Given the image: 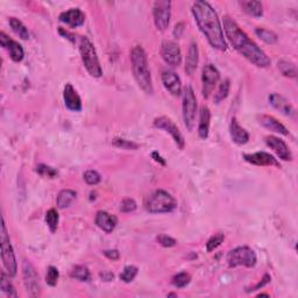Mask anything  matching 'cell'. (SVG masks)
<instances>
[{
    "label": "cell",
    "mask_w": 298,
    "mask_h": 298,
    "mask_svg": "<svg viewBox=\"0 0 298 298\" xmlns=\"http://www.w3.org/2000/svg\"><path fill=\"white\" fill-rule=\"evenodd\" d=\"M223 25V31L225 32L226 38L240 55L259 68H268L270 65L272 61L267 54L240 28L232 18L227 15L224 16Z\"/></svg>",
    "instance_id": "1"
},
{
    "label": "cell",
    "mask_w": 298,
    "mask_h": 298,
    "mask_svg": "<svg viewBox=\"0 0 298 298\" xmlns=\"http://www.w3.org/2000/svg\"><path fill=\"white\" fill-rule=\"evenodd\" d=\"M191 11L197 26L206 38L210 46L220 52H225L227 49V43L225 36H224L223 26L218 14L212 6L207 1L198 0V1L193 2Z\"/></svg>",
    "instance_id": "2"
},
{
    "label": "cell",
    "mask_w": 298,
    "mask_h": 298,
    "mask_svg": "<svg viewBox=\"0 0 298 298\" xmlns=\"http://www.w3.org/2000/svg\"><path fill=\"white\" fill-rule=\"evenodd\" d=\"M130 63L134 78L138 83L139 88L147 95H153V80L148 65V59L145 49L141 46H135L130 52Z\"/></svg>",
    "instance_id": "3"
},
{
    "label": "cell",
    "mask_w": 298,
    "mask_h": 298,
    "mask_svg": "<svg viewBox=\"0 0 298 298\" xmlns=\"http://www.w3.org/2000/svg\"><path fill=\"white\" fill-rule=\"evenodd\" d=\"M145 209L147 212L153 214L170 213L177 209V200L172 193L159 189L147 197L145 200Z\"/></svg>",
    "instance_id": "4"
},
{
    "label": "cell",
    "mask_w": 298,
    "mask_h": 298,
    "mask_svg": "<svg viewBox=\"0 0 298 298\" xmlns=\"http://www.w3.org/2000/svg\"><path fill=\"white\" fill-rule=\"evenodd\" d=\"M78 47L80 58H82L83 64H84L86 71L90 73V76L95 77V78L102 77L103 69L102 66H100L98 55H97L93 43L90 41L86 36H82V38L79 39Z\"/></svg>",
    "instance_id": "5"
},
{
    "label": "cell",
    "mask_w": 298,
    "mask_h": 298,
    "mask_svg": "<svg viewBox=\"0 0 298 298\" xmlns=\"http://www.w3.org/2000/svg\"><path fill=\"white\" fill-rule=\"evenodd\" d=\"M0 241H1V259L2 264L5 267V272L8 274V276L14 277L18 272V264H16V259L14 250L11 245V240L6 229L5 219H2L1 224V233H0Z\"/></svg>",
    "instance_id": "6"
},
{
    "label": "cell",
    "mask_w": 298,
    "mask_h": 298,
    "mask_svg": "<svg viewBox=\"0 0 298 298\" xmlns=\"http://www.w3.org/2000/svg\"><path fill=\"white\" fill-rule=\"evenodd\" d=\"M182 110H183V120L184 125H185L186 129L189 132L193 130L196 122V117H197V98L195 95V91L190 85L185 86L182 91Z\"/></svg>",
    "instance_id": "7"
},
{
    "label": "cell",
    "mask_w": 298,
    "mask_h": 298,
    "mask_svg": "<svg viewBox=\"0 0 298 298\" xmlns=\"http://www.w3.org/2000/svg\"><path fill=\"white\" fill-rule=\"evenodd\" d=\"M226 261L230 268H236L240 266L252 268L256 264L257 256L250 247L239 246L237 248L230 250L226 256Z\"/></svg>",
    "instance_id": "8"
},
{
    "label": "cell",
    "mask_w": 298,
    "mask_h": 298,
    "mask_svg": "<svg viewBox=\"0 0 298 298\" xmlns=\"http://www.w3.org/2000/svg\"><path fill=\"white\" fill-rule=\"evenodd\" d=\"M22 277L27 293L32 297L40 296L41 286H40L39 274L36 273L34 266L28 260H23L22 262Z\"/></svg>",
    "instance_id": "9"
},
{
    "label": "cell",
    "mask_w": 298,
    "mask_h": 298,
    "mask_svg": "<svg viewBox=\"0 0 298 298\" xmlns=\"http://www.w3.org/2000/svg\"><path fill=\"white\" fill-rule=\"evenodd\" d=\"M153 15L156 28L161 32H165L168 28L172 16V2L168 0H159L154 2Z\"/></svg>",
    "instance_id": "10"
},
{
    "label": "cell",
    "mask_w": 298,
    "mask_h": 298,
    "mask_svg": "<svg viewBox=\"0 0 298 298\" xmlns=\"http://www.w3.org/2000/svg\"><path fill=\"white\" fill-rule=\"evenodd\" d=\"M154 127L169 133L177 147H179V149H184V147H185V140H184V136L183 134L180 133L179 128L175 125V122H174L172 119L165 116L159 117V118L154 120Z\"/></svg>",
    "instance_id": "11"
},
{
    "label": "cell",
    "mask_w": 298,
    "mask_h": 298,
    "mask_svg": "<svg viewBox=\"0 0 298 298\" xmlns=\"http://www.w3.org/2000/svg\"><path fill=\"white\" fill-rule=\"evenodd\" d=\"M220 79V72L213 64H206L202 71V93L204 98H209L211 93L213 92L216 85L218 84Z\"/></svg>",
    "instance_id": "12"
},
{
    "label": "cell",
    "mask_w": 298,
    "mask_h": 298,
    "mask_svg": "<svg viewBox=\"0 0 298 298\" xmlns=\"http://www.w3.org/2000/svg\"><path fill=\"white\" fill-rule=\"evenodd\" d=\"M161 56L167 64L179 66L182 63V52L179 46L174 41H163L161 46Z\"/></svg>",
    "instance_id": "13"
},
{
    "label": "cell",
    "mask_w": 298,
    "mask_h": 298,
    "mask_svg": "<svg viewBox=\"0 0 298 298\" xmlns=\"http://www.w3.org/2000/svg\"><path fill=\"white\" fill-rule=\"evenodd\" d=\"M243 160L250 165L257 167H276L281 168L280 162L272 154L266 152H257L253 154H243Z\"/></svg>",
    "instance_id": "14"
},
{
    "label": "cell",
    "mask_w": 298,
    "mask_h": 298,
    "mask_svg": "<svg viewBox=\"0 0 298 298\" xmlns=\"http://www.w3.org/2000/svg\"><path fill=\"white\" fill-rule=\"evenodd\" d=\"M0 45L4 49H6L9 54V58L14 62H21L25 58V52H23L22 46L14 40L8 38L4 32L0 33Z\"/></svg>",
    "instance_id": "15"
},
{
    "label": "cell",
    "mask_w": 298,
    "mask_h": 298,
    "mask_svg": "<svg viewBox=\"0 0 298 298\" xmlns=\"http://www.w3.org/2000/svg\"><path fill=\"white\" fill-rule=\"evenodd\" d=\"M264 141H266L267 146L276 154L279 159L283 161H293V154H291L289 147L283 140L277 138V136L269 135L266 136Z\"/></svg>",
    "instance_id": "16"
},
{
    "label": "cell",
    "mask_w": 298,
    "mask_h": 298,
    "mask_svg": "<svg viewBox=\"0 0 298 298\" xmlns=\"http://www.w3.org/2000/svg\"><path fill=\"white\" fill-rule=\"evenodd\" d=\"M162 83L170 95L175 97L182 95V82H180L179 76L176 72L172 71V70H165L162 72Z\"/></svg>",
    "instance_id": "17"
},
{
    "label": "cell",
    "mask_w": 298,
    "mask_h": 298,
    "mask_svg": "<svg viewBox=\"0 0 298 298\" xmlns=\"http://www.w3.org/2000/svg\"><path fill=\"white\" fill-rule=\"evenodd\" d=\"M268 100H269L270 105L275 110H277V111L282 113L283 116L289 117V118H294L295 115H296V111H295L293 105H291L283 96L279 95V93H272V95H269Z\"/></svg>",
    "instance_id": "18"
},
{
    "label": "cell",
    "mask_w": 298,
    "mask_h": 298,
    "mask_svg": "<svg viewBox=\"0 0 298 298\" xmlns=\"http://www.w3.org/2000/svg\"><path fill=\"white\" fill-rule=\"evenodd\" d=\"M59 19L60 21L70 26L71 28H77V27L84 25L85 14L79 8H70L68 11L61 13Z\"/></svg>",
    "instance_id": "19"
},
{
    "label": "cell",
    "mask_w": 298,
    "mask_h": 298,
    "mask_svg": "<svg viewBox=\"0 0 298 298\" xmlns=\"http://www.w3.org/2000/svg\"><path fill=\"white\" fill-rule=\"evenodd\" d=\"M63 99H64L66 109L70 111L79 112L82 110V100L71 84H65L63 90Z\"/></svg>",
    "instance_id": "20"
},
{
    "label": "cell",
    "mask_w": 298,
    "mask_h": 298,
    "mask_svg": "<svg viewBox=\"0 0 298 298\" xmlns=\"http://www.w3.org/2000/svg\"><path fill=\"white\" fill-rule=\"evenodd\" d=\"M95 223L100 230L110 234L115 231L117 224H118V218L116 216H113V214L106 212V211H98L96 214Z\"/></svg>",
    "instance_id": "21"
},
{
    "label": "cell",
    "mask_w": 298,
    "mask_h": 298,
    "mask_svg": "<svg viewBox=\"0 0 298 298\" xmlns=\"http://www.w3.org/2000/svg\"><path fill=\"white\" fill-rule=\"evenodd\" d=\"M230 134L232 141L239 146L246 145L249 141V133L242 126L239 125L236 117H233L232 120H231Z\"/></svg>",
    "instance_id": "22"
},
{
    "label": "cell",
    "mask_w": 298,
    "mask_h": 298,
    "mask_svg": "<svg viewBox=\"0 0 298 298\" xmlns=\"http://www.w3.org/2000/svg\"><path fill=\"white\" fill-rule=\"evenodd\" d=\"M257 120H259L260 125L263 126L264 128L272 130V132H274V133L282 134V135H286V136L289 135V130L287 129V127L272 116L261 115L257 117Z\"/></svg>",
    "instance_id": "23"
},
{
    "label": "cell",
    "mask_w": 298,
    "mask_h": 298,
    "mask_svg": "<svg viewBox=\"0 0 298 298\" xmlns=\"http://www.w3.org/2000/svg\"><path fill=\"white\" fill-rule=\"evenodd\" d=\"M211 123V111L207 106H202L199 111V123H198V135L202 140L209 138Z\"/></svg>",
    "instance_id": "24"
},
{
    "label": "cell",
    "mask_w": 298,
    "mask_h": 298,
    "mask_svg": "<svg viewBox=\"0 0 298 298\" xmlns=\"http://www.w3.org/2000/svg\"><path fill=\"white\" fill-rule=\"evenodd\" d=\"M199 62V52H198V46L195 42L191 43L187 50V55L185 60V72L186 75L192 76L195 73L197 65Z\"/></svg>",
    "instance_id": "25"
},
{
    "label": "cell",
    "mask_w": 298,
    "mask_h": 298,
    "mask_svg": "<svg viewBox=\"0 0 298 298\" xmlns=\"http://www.w3.org/2000/svg\"><path fill=\"white\" fill-rule=\"evenodd\" d=\"M77 198V192L70 189H64L62 191H60L58 196V207L61 210L68 209V207L73 203V200Z\"/></svg>",
    "instance_id": "26"
},
{
    "label": "cell",
    "mask_w": 298,
    "mask_h": 298,
    "mask_svg": "<svg viewBox=\"0 0 298 298\" xmlns=\"http://www.w3.org/2000/svg\"><path fill=\"white\" fill-rule=\"evenodd\" d=\"M240 5L247 14L255 18H261L263 15V6L261 1H241Z\"/></svg>",
    "instance_id": "27"
},
{
    "label": "cell",
    "mask_w": 298,
    "mask_h": 298,
    "mask_svg": "<svg viewBox=\"0 0 298 298\" xmlns=\"http://www.w3.org/2000/svg\"><path fill=\"white\" fill-rule=\"evenodd\" d=\"M70 277L75 279L77 281H80V282H89L91 281V274H90V270L88 269V267L83 266V264H78V266H75L70 272Z\"/></svg>",
    "instance_id": "28"
},
{
    "label": "cell",
    "mask_w": 298,
    "mask_h": 298,
    "mask_svg": "<svg viewBox=\"0 0 298 298\" xmlns=\"http://www.w3.org/2000/svg\"><path fill=\"white\" fill-rule=\"evenodd\" d=\"M9 26H11L12 31L14 32L20 39L28 40L29 36H31L29 35L28 28L23 25V22L21 21V20H19L16 18H9Z\"/></svg>",
    "instance_id": "29"
},
{
    "label": "cell",
    "mask_w": 298,
    "mask_h": 298,
    "mask_svg": "<svg viewBox=\"0 0 298 298\" xmlns=\"http://www.w3.org/2000/svg\"><path fill=\"white\" fill-rule=\"evenodd\" d=\"M0 279H1L0 280V289H1L2 293L7 295L8 297H18V294H16L14 287L9 282L11 277L8 276V274L6 272H1V277Z\"/></svg>",
    "instance_id": "30"
},
{
    "label": "cell",
    "mask_w": 298,
    "mask_h": 298,
    "mask_svg": "<svg viewBox=\"0 0 298 298\" xmlns=\"http://www.w3.org/2000/svg\"><path fill=\"white\" fill-rule=\"evenodd\" d=\"M255 34L257 35V38H260L263 42L268 43V45H274L279 40V36H277L276 33L266 28H256Z\"/></svg>",
    "instance_id": "31"
},
{
    "label": "cell",
    "mask_w": 298,
    "mask_h": 298,
    "mask_svg": "<svg viewBox=\"0 0 298 298\" xmlns=\"http://www.w3.org/2000/svg\"><path fill=\"white\" fill-rule=\"evenodd\" d=\"M46 223L48 225L50 232L55 233L58 230L59 223H60V216L56 209H50L47 211L46 213Z\"/></svg>",
    "instance_id": "32"
},
{
    "label": "cell",
    "mask_w": 298,
    "mask_h": 298,
    "mask_svg": "<svg viewBox=\"0 0 298 298\" xmlns=\"http://www.w3.org/2000/svg\"><path fill=\"white\" fill-rule=\"evenodd\" d=\"M279 70L283 76L289 77V78H296L297 77V69L294 63L288 61H280L277 63Z\"/></svg>",
    "instance_id": "33"
},
{
    "label": "cell",
    "mask_w": 298,
    "mask_h": 298,
    "mask_svg": "<svg viewBox=\"0 0 298 298\" xmlns=\"http://www.w3.org/2000/svg\"><path fill=\"white\" fill-rule=\"evenodd\" d=\"M230 88H231L230 79H225L224 82H222V84L219 85L218 91L214 93V98H213L214 103L220 104L223 100H225L230 93Z\"/></svg>",
    "instance_id": "34"
},
{
    "label": "cell",
    "mask_w": 298,
    "mask_h": 298,
    "mask_svg": "<svg viewBox=\"0 0 298 298\" xmlns=\"http://www.w3.org/2000/svg\"><path fill=\"white\" fill-rule=\"evenodd\" d=\"M190 282H191V276H190V274H187L185 272L179 273L177 275L174 276L173 280H172L173 286L175 288H177V289H182V288H185Z\"/></svg>",
    "instance_id": "35"
},
{
    "label": "cell",
    "mask_w": 298,
    "mask_h": 298,
    "mask_svg": "<svg viewBox=\"0 0 298 298\" xmlns=\"http://www.w3.org/2000/svg\"><path fill=\"white\" fill-rule=\"evenodd\" d=\"M139 269L135 266H126L123 268L122 273L120 274V280L125 283H130L133 282L136 275H138Z\"/></svg>",
    "instance_id": "36"
},
{
    "label": "cell",
    "mask_w": 298,
    "mask_h": 298,
    "mask_svg": "<svg viewBox=\"0 0 298 298\" xmlns=\"http://www.w3.org/2000/svg\"><path fill=\"white\" fill-rule=\"evenodd\" d=\"M224 240H225V236H224L223 233L214 234V236H212L209 240H207L206 250L207 252H212V250L218 248V247L224 242Z\"/></svg>",
    "instance_id": "37"
},
{
    "label": "cell",
    "mask_w": 298,
    "mask_h": 298,
    "mask_svg": "<svg viewBox=\"0 0 298 298\" xmlns=\"http://www.w3.org/2000/svg\"><path fill=\"white\" fill-rule=\"evenodd\" d=\"M60 279V272L56 267L49 266L47 269V275H46V282L49 287H56V284L59 282Z\"/></svg>",
    "instance_id": "38"
},
{
    "label": "cell",
    "mask_w": 298,
    "mask_h": 298,
    "mask_svg": "<svg viewBox=\"0 0 298 298\" xmlns=\"http://www.w3.org/2000/svg\"><path fill=\"white\" fill-rule=\"evenodd\" d=\"M83 177H84V180L89 185H97V184H99L100 180H102V176H100V174L96 172V170H88V172L84 173Z\"/></svg>",
    "instance_id": "39"
},
{
    "label": "cell",
    "mask_w": 298,
    "mask_h": 298,
    "mask_svg": "<svg viewBox=\"0 0 298 298\" xmlns=\"http://www.w3.org/2000/svg\"><path fill=\"white\" fill-rule=\"evenodd\" d=\"M113 146L118 147V148H121V149H127V150L139 149L138 143L129 141V140H125V139H115V141H113Z\"/></svg>",
    "instance_id": "40"
},
{
    "label": "cell",
    "mask_w": 298,
    "mask_h": 298,
    "mask_svg": "<svg viewBox=\"0 0 298 298\" xmlns=\"http://www.w3.org/2000/svg\"><path fill=\"white\" fill-rule=\"evenodd\" d=\"M156 240L165 248H172V247H175L177 245V240L174 239L173 237L167 236V234H160V236H157Z\"/></svg>",
    "instance_id": "41"
},
{
    "label": "cell",
    "mask_w": 298,
    "mask_h": 298,
    "mask_svg": "<svg viewBox=\"0 0 298 298\" xmlns=\"http://www.w3.org/2000/svg\"><path fill=\"white\" fill-rule=\"evenodd\" d=\"M35 170L40 176H47L49 177V179H54V177L58 176V172H56L54 168H52V167L47 165H39L36 167Z\"/></svg>",
    "instance_id": "42"
},
{
    "label": "cell",
    "mask_w": 298,
    "mask_h": 298,
    "mask_svg": "<svg viewBox=\"0 0 298 298\" xmlns=\"http://www.w3.org/2000/svg\"><path fill=\"white\" fill-rule=\"evenodd\" d=\"M136 202L133 198H125L120 204V211L123 213H129L136 210Z\"/></svg>",
    "instance_id": "43"
},
{
    "label": "cell",
    "mask_w": 298,
    "mask_h": 298,
    "mask_svg": "<svg viewBox=\"0 0 298 298\" xmlns=\"http://www.w3.org/2000/svg\"><path fill=\"white\" fill-rule=\"evenodd\" d=\"M270 281H272V277H270V275L269 274H266V275H264L263 277H262V280L260 281L259 283L256 284L255 287L253 288V289H250V290H247L249 293V291H255V290H259V289H261V288H263L264 286H267L268 283L270 282Z\"/></svg>",
    "instance_id": "44"
},
{
    "label": "cell",
    "mask_w": 298,
    "mask_h": 298,
    "mask_svg": "<svg viewBox=\"0 0 298 298\" xmlns=\"http://www.w3.org/2000/svg\"><path fill=\"white\" fill-rule=\"evenodd\" d=\"M103 254L107 257V259H110L112 261L119 260V257H120V254L117 249H106V250H104Z\"/></svg>",
    "instance_id": "45"
},
{
    "label": "cell",
    "mask_w": 298,
    "mask_h": 298,
    "mask_svg": "<svg viewBox=\"0 0 298 298\" xmlns=\"http://www.w3.org/2000/svg\"><path fill=\"white\" fill-rule=\"evenodd\" d=\"M183 33H184V23L179 22L175 26V28H174V36H175L176 39H179L180 36L183 35Z\"/></svg>",
    "instance_id": "46"
},
{
    "label": "cell",
    "mask_w": 298,
    "mask_h": 298,
    "mask_svg": "<svg viewBox=\"0 0 298 298\" xmlns=\"http://www.w3.org/2000/svg\"><path fill=\"white\" fill-rule=\"evenodd\" d=\"M59 33L63 36V38L66 39V40H69V41L71 42V43H76L75 35L71 34V33H69L68 31H64V29H63V28H60L59 29Z\"/></svg>",
    "instance_id": "47"
},
{
    "label": "cell",
    "mask_w": 298,
    "mask_h": 298,
    "mask_svg": "<svg viewBox=\"0 0 298 298\" xmlns=\"http://www.w3.org/2000/svg\"><path fill=\"white\" fill-rule=\"evenodd\" d=\"M99 276H100V279H102L103 281H106V282H110V281H113V279H115V275L110 272L100 273Z\"/></svg>",
    "instance_id": "48"
},
{
    "label": "cell",
    "mask_w": 298,
    "mask_h": 298,
    "mask_svg": "<svg viewBox=\"0 0 298 298\" xmlns=\"http://www.w3.org/2000/svg\"><path fill=\"white\" fill-rule=\"evenodd\" d=\"M152 157H153V159H154V160H155V161H156V162H157V163H160V165H161V166H166V160H165V159H163V157H162V156H161V155H160V154H159V153H157V152H153V153H152Z\"/></svg>",
    "instance_id": "49"
},
{
    "label": "cell",
    "mask_w": 298,
    "mask_h": 298,
    "mask_svg": "<svg viewBox=\"0 0 298 298\" xmlns=\"http://www.w3.org/2000/svg\"><path fill=\"white\" fill-rule=\"evenodd\" d=\"M259 297H269V295H267V294H260V295H259Z\"/></svg>",
    "instance_id": "50"
},
{
    "label": "cell",
    "mask_w": 298,
    "mask_h": 298,
    "mask_svg": "<svg viewBox=\"0 0 298 298\" xmlns=\"http://www.w3.org/2000/svg\"><path fill=\"white\" fill-rule=\"evenodd\" d=\"M170 296H173V297H176V296H177V295H176V294H169V295H168V297H170Z\"/></svg>",
    "instance_id": "51"
}]
</instances>
